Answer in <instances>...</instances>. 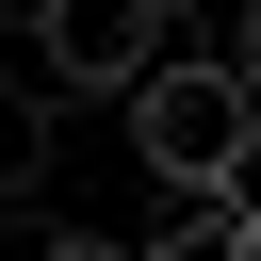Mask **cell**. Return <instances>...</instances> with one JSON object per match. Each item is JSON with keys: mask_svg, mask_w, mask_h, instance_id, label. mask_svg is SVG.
Segmentation results:
<instances>
[{"mask_svg": "<svg viewBox=\"0 0 261 261\" xmlns=\"http://www.w3.org/2000/svg\"><path fill=\"white\" fill-rule=\"evenodd\" d=\"M130 147H147V179L179 196V212H212L228 196V163L261 147V98H245V65H212V49H179L147 98H130Z\"/></svg>", "mask_w": 261, "mask_h": 261, "instance_id": "cell-1", "label": "cell"}, {"mask_svg": "<svg viewBox=\"0 0 261 261\" xmlns=\"http://www.w3.org/2000/svg\"><path fill=\"white\" fill-rule=\"evenodd\" d=\"M33 49H49V98H114V114L179 65V49H163V0H65Z\"/></svg>", "mask_w": 261, "mask_h": 261, "instance_id": "cell-2", "label": "cell"}, {"mask_svg": "<svg viewBox=\"0 0 261 261\" xmlns=\"http://www.w3.org/2000/svg\"><path fill=\"white\" fill-rule=\"evenodd\" d=\"M49 196V82H0V212Z\"/></svg>", "mask_w": 261, "mask_h": 261, "instance_id": "cell-3", "label": "cell"}, {"mask_svg": "<svg viewBox=\"0 0 261 261\" xmlns=\"http://www.w3.org/2000/svg\"><path fill=\"white\" fill-rule=\"evenodd\" d=\"M147 261H245V228L228 212H179V228H147Z\"/></svg>", "mask_w": 261, "mask_h": 261, "instance_id": "cell-4", "label": "cell"}, {"mask_svg": "<svg viewBox=\"0 0 261 261\" xmlns=\"http://www.w3.org/2000/svg\"><path fill=\"white\" fill-rule=\"evenodd\" d=\"M33 261H147V245H98V228H49Z\"/></svg>", "mask_w": 261, "mask_h": 261, "instance_id": "cell-5", "label": "cell"}, {"mask_svg": "<svg viewBox=\"0 0 261 261\" xmlns=\"http://www.w3.org/2000/svg\"><path fill=\"white\" fill-rule=\"evenodd\" d=\"M212 212H228V228H261V147L228 163V196H212Z\"/></svg>", "mask_w": 261, "mask_h": 261, "instance_id": "cell-6", "label": "cell"}, {"mask_svg": "<svg viewBox=\"0 0 261 261\" xmlns=\"http://www.w3.org/2000/svg\"><path fill=\"white\" fill-rule=\"evenodd\" d=\"M0 16H16V33H49V16H65V0H0Z\"/></svg>", "mask_w": 261, "mask_h": 261, "instance_id": "cell-7", "label": "cell"}, {"mask_svg": "<svg viewBox=\"0 0 261 261\" xmlns=\"http://www.w3.org/2000/svg\"><path fill=\"white\" fill-rule=\"evenodd\" d=\"M245 261H261V228H245Z\"/></svg>", "mask_w": 261, "mask_h": 261, "instance_id": "cell-8", "label": "cell"}]
</instances>
